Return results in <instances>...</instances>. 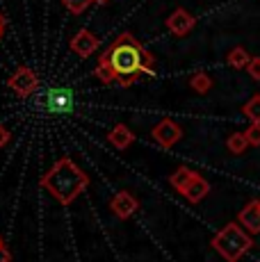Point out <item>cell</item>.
<instances>
[{
    "mask_svg": "<svg viewBox=\"0 0 260 262\" xmlns=\"http://www.w3.org/2000/svg\"><path fill=\"white\" fill-rule=\"evenodd\" d=\"M156 59L130 32H121L98 57L96 78L101 82H119L121 87L135 84L142 73H153Z\"/></svg>",
    "mask_w": 260,
    "mask_h": 262,
    "instance_id": "obj_1",
    "label": "cell"
},
{
    "mask_svg": "<svg viewBox=\"0 0 260 262\" xmlns=\"http://www.w3.org/2000/svg\"><path fill=\"white\" fill-rule=\"evenodd\" d=\"M41 187L57 201L59 205H71L73 201L89 187V176L73 162L71 158H62L46 171L41 178Z\"/></svg>",
    "mask_w": 260,
    "mask_h": 262,
    "instance_id": "obj_2",
    "label": "cell"
},
{
    "mask_svg": "<svg viewBox=\"0 0 260 262\" xmlns=\"http://www.w3.org/2000/svg\"><path fill=\"white\" fill-rule=\"evenodd\" d=\"M210 246L226 262H240L244 258V253L253 249V237L240 221H231L214 235Z\"/></svg>",
    "mask_w": 260,
    "mask_h": 262,
    "instance_id": "obj_3",
    "label": "cell"
},
{
    "mask_svg": "<svg viewBox=\"0 0 260 262\" xmlns=\"http://www.w3.org/2000/svg\"><path fill=\"white\" fill-rule=\"evenodd\" d=\"M7 87L12 89V92L16 94V96L26 98V96H30V94L37 92V87H39V78H37V73H34L32 69H28V67H18L16 71L9 75Z\"/></svg>",
    "mask_w": 260,
    "mask_h": 262,
    "instance_id": "obj_4",
    "label": "cell"
},
{
    "mask_svg": "<svg viewBox=\"0 0 260 262\" xmlns=\"http://www.w3.org/2000/svg\"><path fill=\"white\" fill-rule=\"evenodd\" d=\"M151 137L162 146V148H171L183 139V128L174 119H160L151 130Z\"/></svg>",
    "mask_w": 260,
    "mask_h": 262,
    "instance_id": "obj_5",
    "label": "cell"
},
{
    "mask_svg": "<svg viewBox=\"0 0 260 262\" xmlns=\"http://www.w3.org/2000/svg\"><path fill=\"white\" fill-rule=\"evenodd\" d=\"M98 46H101V39H98L96 34H94L92 30H87V28L78 30V32L73 34V39H71V50L82 59H87L89 55L96 53Z\"/></svg>",
    "mask_w": 260,
    "mask_h": 262,
    "instance_id": "obj_6",
    "label": "cell"
},
{
    "mask_svg": "<svg viewBox=\"0 0 260 262\" xmlns=\"http://www.w3.org/2000/svg\"><path fill=\"white\" fill-rule=\"evenodd\" d=\"M110 210H112L119 219H130V216L139 210V201L135 199V194H130V191L123 189L110 201Z\"/></svg>",
    "mask_w": 260,
    "mask_h": 262,
    "instance_id": "obj_7",
    "label": "cell"
},
{
    "mask_svg": "<svg viewBox=\"0 0 260 262\" xmlns=\"http://www.w3.org/2000/svg\"><path fill=\"white\" fill-rule=\"evenodd\" d=\"M194 23H197V18L183 7H178L176 12H171L167 16V30L171 34H176V37H185L194 28Z\"/></svg>",
    "mask_w": 260,
    "mask_h": 262,
    "instance_id": "obj_8",
    "label": "cell"
},
{
    "mask_svg": "<svg viewBox=\"0 0 260 262\" xmlns=\"http://www.w3.org/2000/svg\"><path fill=\"white\" fill-rule=\"evenodd\" d=\"M46 105H48L51 112H57V114L71 112L73 110V94L64 87H55L46 96Z\"/></svg>",
    "mask_w": 260,
    "mask_h": 262,
    "instance_id": "obj_9",
    "label": "cell"
},
{
    "mask_svg": "<svg viewBox=\"0 0 260 262\" xmlns=\"http://www.w3.org/2000/svg\"><path fill=\"white\" fill-rule=\"evenodd\" d=\"M237 221L249 230L251 235L260 233V199H253L237 212Z\"/></svg>",
    "mask_w": 260,
    "mask_h": 262,
    "instance_id": "obj_10",
    "label": "cell"
},
{
    "mask_svg": "<svg viewBox=\"0 0 260 262\" xmlns=\"http://www.w3.org/2000/svg\"><path fill=\"white\" fill-rule=\"evenodd\" d=\"M107 142L112 144L114 148L123 150V148H128V146L135 142V133L128 128L126 123H117V125H114V128L107 133Z\"/></svg>",
    "mask_w": 260,
    "mask_h": 262,
    "instance_id": "obj_11",
    "label": "cell"
},
{
    "mask_svg": "<svg viewBox=\"0 0 260 262\" xmlns=\"http://www.w3.org/2000/svg\"><path fill=\"white\" fill-rule=\"evenodd\" d=\"M208 194H210V183L201 173H197V178H194L192 183L187 185V189L183 191V196L189 201V203H199V201H203Z\"/></svg>",
    "mask_w": 260,
    "mask_h": 262,
    "instance_id": "obj_12",
    "label": "cell"
},
{
    "mask_svg": "<svg viewBox=\"0 0 260 262\" xmlns=\"http://www.w3.org/2000/svg\"><path fill=\"white\" fill-rule=\"evenodd\" d=\"M197 178V173H194L192 169H187V167H181L178 171H174L171 173V178H169V183H171V187L174 189H178L183 194L185 189H187V185L192 183V180Z\"/></svg>",
    "mask_w": 260,
    "mask_h": 262,
    "instance_id": "obj_13",
    "label": "cell"
},
{
    "mask_svg": "<svg viewBox=\"0 0 260 262\" xmlns=\"http://www.w3.org/2000/svg\"><path fill=\"white\" fill-rule=\"evenodd\" d=\"M226 62H228V67H233V69H247L249 62H251V55L242 46H235L231 53L226 55Z\"/></svg>",
    "mask_w": 260,
    "mask_h": 262,
    "instance_id": "obj_14",
    "label": "cell"
},
{
    "mask_svg": "<svg viewBox=\"0 0 260 262\" xmlns=\"http://www.w3.org/2000/svg\"><path fill=\"white\" fill-rule=\"evenodd\" d=\"M242 114L251 121V123H260V94H253L251 98L244 103Z\"/></svg>",
    "mask_w": 260,
    "mask_h": 262,
    "instance_id": "obj_15",
    "label": "cell"
},
{
    "mask_svg": "<svg viewBox=\"0 0 260 262\" xmlns=\"http://www.w3.org/2000/svg\"><path fill=\"white\" fill-rule=\"evenodd\" d=\"M189 87H192L197 94L206 96L210 89H212V78H210L208 73H197V75H192V80H189Z\"/></svg>",
    "mask_w": 260,
    "mask_h": 262,
    "instance_id": "obj_16",
    "label": "cell"
},
{
    "mask_svg": "<svg viewBox=\"0 0 260 262\" xmlns=\"http://www.w3.org/2000/svg\"><path fill=\"white\" fill-rule=\"evenodd\" d=\"M226 146H228V150H231L233 155H242L244 150L249 148V142H247V135L244 133H233L231 137L226 139Z\"/></svg>",
    "mask_w": 260,
    "mask_h": 262,
    "instance_id": "obj_17",
    "label": "cell"
},
{
    "mask_svg": "<svg viewBox=\"0 0 260 262\" xmlns=\"http://www.w3.org/2000/svg\"><path fill=\"white\" fill-rule=\"evenodd\" d=\"M94 0H62V5L69 9L71 14H82L87 12V7L92 5Z\"/></svg>",
    "mask_w": 260,
    "mask_h": 262,
    "instance_id": "obj_18",
    "label": "cell"
},
{
    "mask_svg": "<svg viewBox=\"0 0 260 262\" xmlns=\"http://www.w3.org/2000/svg\"><path fill=\"white\" fill-rule=\"evenodd\" d=\"M244 135H247V142L249 146H260V123H251L247 130H244Z\"/></svg>",
    "mask_w": 260,
    "mask_h": 262,
    "instance_id": "obj_19",
    "label": "cell"
},
{
    "mask_svg": "<svg viewBox=\"0 0 260 262\" xmlns=\"http://www.w3.org/2000/svg\"><path fill=\"white\" fill-rule=\"evenodd\" d=\"M244 71L251 75L253 80H260V57H251V62H249V67Z\"/></svg>",
    "mask_w": 260,
    "mask_h": 262,
    "instance_id": "obj_20",
    "label": "cell"
},
{
    "mask_svg": "<svg viewBox=\"0 0 260 262\" xmlns=\"http://www.w3.org/2000/svg\"><path fill=\"white\" fill-rule=\"evenodd\" d=\"M7 144H9V130L5 128V125H0V148Z\"/></svg>",
    "mask_w": 260,
    "mask_h": 262,
    "instance_id": "obj_21",
    "label": "cell"
},
{
    "mask_svg": "<svg viewBox=\"0 0 260 262\" xmlns=\"http://www.w3.org/2000/svg\"><path fill=\"white\" fill-rule=\"evenodd\" d=\"M0 262H12V253H9L7 246H0Z\"/></svg>",
    "mask_w": 260,
    "mask_h": 262,
    "instance_id": "obj_22",
    "label": "cell"
},
{
    "mask_svg": "<svg viewBox=\"0 0 260 262\" xmlns=\"http://www.w3.org/2000/svg\"><path fill=\"white\" fill-rule=\"evenodd\" d=\"M5 25H7V21H5V16H3V14H0V34L5 32Z\"/></svg>",
    "mask_w": 260,
    "mask_h": 262,
    "instance_id": "obj_23",
    "label": "cell"
},
{
    "mask_svg": "<svg viewBox=\"0 0 260 262\" xmlns=\"http://www.w3.org/2000/svg\"><path fill=\"white\" fill-rule=\"evenodd\" d=\"M94 3H101V5H105V3H110V0H94Z\"/></svg>",
    "mask_w": 260,
    "mask_h": 262,
    "instance_id": "obj_24",
    "label": "cell"
},
{
    "mask_svg": "<svg viewBox=\"0 0 260 262\" xmlns=\"http://www.w3.org/2000/svg\"><path fill=\"white\" fill-rule=\"evenodd\" d=\"M3 244H5V242H3V237H0V246H3Z\"/></svg>",
    "mask_w": 260,
    "mask_h": 262,
    "instance_id": "obj_25",
    "label": "cell"
},
{
    "mask_svg": "<svg viewBox=\"0 0 260 262\" xmlns=\"http://www.w3.org/2000/svg\"><path fill=\"white\" fill-rule=\"evenodd\" d=\"M0 37H3V34H0Z\"/></svg>",
    "mask_w": 260,
    "mask_h": 262,
    "instance_id": "obj_26",
    "label": "cell"
}]
</instances>
